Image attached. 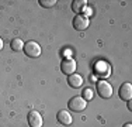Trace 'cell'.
I'll list each match as a JSON object with an SVG mask.
<instances>
[{
  "instance_id": "obj_13",
  "label": "cell",
  "mask_w": 132,
  "mask_h": 127,
  "mask_svg": "<svg viewBox=\"0 0 132 127\" xmlns=\"http://www.w3.org/2000/svg\"><path fill=\"white\" fill-rule=\"evenodd\" d=\"M83 99L86 102L93 99V90L90 88H87V89H84V90H83Z\"/></svg>"
},
{
  "instance_id": "obj_8",
  "label": "cell",
  "mask_w": 132,
  "mask_h": 127,
  "mask_svg": "<svg viewBox=\"0 0 132 127\" xmlns=\"http://www.w3.org/2000/svg\"><path fill=\"white\" fill-rule=\"evenodd\" d=\"M56 119H58V122L63 126H70L72 122H73L72 114L69 113L68 110H59L58 114H56Z\"/></svg>"
},
{
  "instance_id": "obj_10",
  "label": "cell",
  "mask_w": 132,
  "mask_h": 127,
  "mask_svg": "<svg viewBox=\"0 0 132 127\" xmlns=\"http://www.w3.org/2000/svg\"><path fill=\"white\" fill-rule=\"evenodd\" d=\"M87 7V0H73L72 2V10L76 14H81Z\"/></svg>"
},
{
  "instance_id": "obj_9",
  "label": "cell",
  "mask_w": 132,
  "mask_h": 127,
  "mask_svg": "<svg viewBox=\"0 0 132 127\" xmlns=\"http://www.w3.org/2000/svg\"><path fill=\"white\" fill-rule=\"evenodd\" d=\"M68 83H69V86L70 88H73V89H79L81 85H83V78L79 75V74H72V75H69L68 76Z\"/></svg>"
},
{
  "instance_id": "obj_14",
  "label": "cell",
  "mask_w": 132,
  "mask_h": 127,
  "mask_svg": "<svg viewBox=\"0 0 132 127\" xmlns=\"http://www.w3.org/2000/svg\"><path fill=\"white\" fill-rule=\"evenodd\" d=\"M86 9H87V7H86ZM92 13H93L92 9H87V10H86V17H90V16H92Z\"/></svg>"
},
{
  "instance_id": "obj_1",
  "label": "cell",
  "mask_w": 132,
  "mask_h": 127,
  "mask_svg": "<svg viewBox=\"0 0 132 127\" xmlns=\"http://www.w3.org/2000/svg\"><path fill=\"white\" fill-rule=\"evenodd\" d=\"M97 88V93L100 95V97H103V99H110V97L112 96V92H114V89H112L111 83L107 81H98L96 85Z\"/></svg>"
},
{
  "instance_id": "obj_6",
  "label": "cell",
  "mask_w": 132,
  "mask_h": 127,
  "mask_svg": "<svg viewBox=\"0 0 132 127\" xmlns=\"http://www.w3.org/2000/svg\"><path fill=\"white\" fill-rule=\"evenodd\" d=\"M28 124L30 127H42L44 124V120H42V116L37 112V110H31L28 113Z\"/></svg>"
},
{
  "instance_id": "obj_3",
  "label": "cell",
  "mask_w": 132,
  "mask_h": 127,
  "mask_svg": "<svg viewBox=\"0 0 132 127\" xmlns=\"http://www.w3.org/2000/svg\"><path fill=\"white\" fill-rule=\"evenodd\" d=\"M69 109L73 110V112H83L87 106V102L83 99L81 96H73L68 103Z\"/></svg>"
},
{
  "instance_id": "obj_12",
  "label": "cell",
  "mask_w": 132,
  "mask_h": 127,
  "mask_svg": "<svg viewBox=\"0 0 132 127\" xmlns=\"http://www.w3.org/2000/svg\"><path fill=\"white\" fill-rule=\"evenodd\" d=\"M56 0H39V4L42 6V7H46V9H49V7H53V6L56 4Z\"/></svg>"
},
{
  "instance_id": "obj_5",
  "label": "cell",
  "mask_w": 132,
  "mask_h": 127,
  "mask_svg": "<svg viewBox=\"0 0 132 127\" xmlns=\"http://www.w3.org/2000/svg\"><path fill=\"white\" fill-rule=\"evenodd\" d=\"M89 25H90L89 17H86L84 14H76V16H75V18H73V27H75V30L83 31V30H86Z\"/></svg>"
},
{
  "instance_id": "obj_7",
  "label": "cell",
  "mask_w": 132,
  "mask_h": 127,
  "mask_svg": "<svg viewBox=\"0 0 132 127\" xmlns=\"http://www.w3.org/2000/svg\"><path fill=\"white\" fill-rule=\"evenodd\" d=\"M119 97H121L122 100H131L132 97V85L129 82H125V83H122L121 86H119Z\"/></svg>"
},
{
  "instance_id": "obj_15",
  "label": "cell",
  "mask_w": 132,
  "mask_h": 127,
  "mask_svg": "<svg viewBox=\"0 0 132 127\" xmlns=\"http://www.w3.org/2000/svg\"><path fill=\"white\" fill-rule=\"evenodd\" d=\"M3 45H4V43H3V40H2V38H0V51L3 50Z\"/></svg>"
},
{
  "instance_id": "obj_16",
  "label": "cell",
  "mask_w": 132,
  "mask_h": 127,
  "mask_svg": "<svg viewBox=\"0 0 132 127\" xmlns=\"http://www.w3.org/2000/svg\"><path fill=\"white\" fill-rule=\"evenodd\" d=\"M124 127H132V124H131V123H127V124H125Z\"/></svg>"
},
{
  "instance_id": "obj_2",
  "label": "cell",
  "mask_w": 132,
  "mask_h": 127,
  "mask_svg": "<svg viewBox=\"0 0 132 127\" xmlns=\"http://www.w3.org/2000/svg\"><path fill=\"white\" fill-rule=\"evenodd\" d=\"M23 51L27 57H30V58H37V57L41 55V47H39L38 43H35V41H27V43L24 44Z\"/></svg>"
},
{
  "instance_id": "obj_4",
  "label": "cell",
  "mask_w": 132,
  "mask_h": 127,
  "mask_svg": "<svg viewBox=\"0 0 132 127\" xmlns=\"http://www.w3.org/2000/svg\"><path fill=\"white\" fill-rule=\"evenodd\" d=\"M61 71L66 76L75 74V71H76V61L73 58H63L61 62Z\"/></svg>"
},
{
  "instance_id": "obj_11",
  "label": "cell",
  "mask_w": 132,
  "mask_h": 127,
  "mask_svg": "<svg viewBox=\"0 0 132 127\" xmlns=\"http://www.w3.org/2000/svg\"><path fill=\"white\" fill-rule=\"evenodd\" d=\"M10 48L15 51V52H18V51H23L24 48V43L21 38H13V40L10 41Z\"/></svg>"
}]
</instances>
